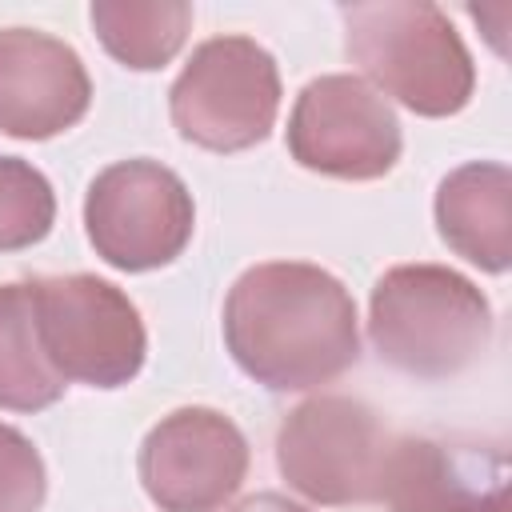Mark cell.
<instances>
[{
  "mask_svg": "<svg viewBox=\"0 0 512 512\" xmlns=\"http://www.w3.org/2000/svg\"><path fill=\"white\" fill-rule=\"evenodd\" d=\"M344 48L380 96L416 116H452L472 100L476 68L452 20L424 0L344 4Z\"/></svg>",
  "mask_w": 512,
  "mask_h": 512,
  "instance_id": "3957f363",
  "label": "cell"
},
{
  "mask_svg": "<svg viewBox=\"0 0 512 512\" xmlns=\"http://www.w3.org/2000/svg\"><path fill=\"white\" fill-rule=\"evenodd\" d=\"M92 104L80 52L36 28H0V132L48 140L68 132Z\"/></svg>",
  "mask_w": 512,
  "mask_h": 512,
  "instance_id": "30bf717a",
  "label": "cell"
},
{
  "mask_svg": "<svg viewBox=\"0 0 512 512\" xmlns=\"http://www.w3.org/2000/svg\"><path fill=\"white\" fill-rule=\"evenodd\" d=\"M380 504L388 512H508V460L500 448L396 436Z\"/></svg>",
  "mask_w": 512,
  "mask_h": 512,
  "instance_id": "8fae6325",
  "label": "cell"
},
{
  "mask_svg": "<svg viewBox=\"0 0 512 512\" xmlns=\"http://www.w3.org/2000/svg\"><path fill=\"white\" fill-rule=\"evenodd\" d=\"M368 340L388 368L416 380H448L488 352L492 304L452 268L400 264L372 288Z\"/></svg>",
  "mask_w": 512,
  "mask_h": 512,
  "instance_id": "7a4b0ae2",
  "label": "cell"
},
{
  "mask_svg": "<svg viewBox=\"0 0 512 512\" xmlns=\"http://www.w3.org/2000/svg\"><path fill=\"white\" fill-rule=\"evenodd\" d=\"M88 16L104 52L136 72L164 68L192 28V8L184 0H96Z\"/></svg>",
  "mask_w": 512,
  "mask_h": 512,
  "instance_id": "5bb4252c",
  "label": "cell"
},
{
  "mask_svg": "<svg viewBox=\"0 0 512 512\" xmlns=\"http://www.w3.org/2000/svg\"><path fill=\"white\" fill-rule=\"evenodd\" d=\"M440 240L468 264L500 276L512 264V176L504 164H460L436 188Z\"/></svg>",
  "mask_w": 512,
  "mask_h": 512,
  "instance_id": "7c38bea8",
  "label": "cell"
},
{
  "mask_svg": "<svg viewBox=\"0 0 512 512\" xmlns=\"http://www.w3.org/2000/svg\"><path fill=\"white\" fill-rule=\"evenodd\" d=\"M136 468L160 512H216L248 476V440L216 408H176L152 424Z\"/></svg>",
  "mask_w": 512,
  "mask_h": 512,
  "instance_id": "9c48e42d",
  "label": "cell"
},
{
  "mask_svg": "<svg viewBox=\"0 0 512 512\" xmlns=\"http://www.w3.org/2000/svg\"><path fill=\"white\" fill-rule=\"evenodd\" d=\"M44 492L48 476L36 444L24 432L0 424V512H40Z\"/></svg>",
  "mask_w": 512,
  "mask_h": 512,
  "instance_id": "2e32d148",
  "label": "cell"
},
{
  "mask_svg": "<svg viewBox=\"0 0 512 512\" xmlns=\"http://www.w3.org/2000/svg\"><path fill=\"white\" fill-rule=\"evenodd\" d=\"M228 512H308V508L296 504V500H288V496H280V492H256V496L240 500V504L228 508Z\"/></svg>",
  "mask_w": 512,
  "mask_h": 512,
  "instance_id": "e0dca14e",
  "label": "cell"
},
{
  "mask_svg": "<svg viewBox=\"0 0 512 512\" xmlns=\"http://www.w3.org/2000/svg\"><path fill=\"white\" fill-rule=\"evenodd\" d=\"M56 196L40 168L20 156H0V252H20L52 232Z\"/></svg>",
  "mask_w": 512,
  "mask_h": 512,
  "instance_id": "9a60e30c",
  "label": "cell"
},
{
  "mask_svg": "<svg viewBox=\"0 0 512 512\" xmlns=\"http://www.w3.org/2000/svg\"><path fill=\"white\" fill-rule=\"evenodd\" d=\"M196 208L184 180L156 160L108 164L84 196V228L100 260L120 272L172 264L192 240Z\"/></svg>",
  "mask_w": 512,
  "mask_h": 512,
  "instance_id": "52a82bcc",
  "label": "cell"
},
{
  "mask_svg": "<svg viewBox=\"0 0 512 512\" xmlns=\"http://www.w3.org/2000/svg\"><path fill=\"white\" fill-rule=\"evenodd\" d=\"M392 444V428L364 400L312 396L280 424L276 464L312 504H380Z\"/></svg>",
  "mask_w": 512,
  "mask_h": 512,
  "instance_id": "277c9868",
  "label": "cell"
},
{
  "mask_svg": "<svg viewBox=\"0 0 512 512\" xmlns=\"http://www.w3.org/2000/svg\"><path fill=\"white\" fill-rule=\"evenodd\" d=\"M400 120L360 76L332 72L304 84L288 116V152L300 168L336 180H380L400 160Z\"/></svg>",
  "mask_w": 512,
  "mask_h": 512,
  "instance_id": "ba28073f",
  "label": "cell"
},
{
  "mask_svg": "<svg viewBox=\"0 0 512 512\" xmlns=\"http://www.w3.org/2000/svg\"><path fill=\"white\" fill-rule=\"evenodd\" d=\"M68 380L52 368L28 284H0V408L40 412L64 396Z\"/></svg>",
  "mask_w": 512,
  "mask_h": 512,
  "instance_id": "4fadbf2b",
  "label": "cell"
},
{
  "mask_svg": "<svg viewBox=\"0 0 512 512\" xmlns=\"http://www.w3.org/2000/svg\"><path fill=\"white\" fill-rule=\"evenodd\" d=\"M224 340L256 384L272 392L320 388L360 360L356 300L320 264L268 260L232 284Z\"/></svg>",
  "mask_w": 512,
  "mask_h": 512,
  "instance_id": "6da1fadb",
  "label": "cell"
},
{
  "mask_svg": "<svg viewBox=\"0 0 512 512\" xmlns=\"http://www.w3.org/2000/svg\"><path fill=\"white\" fill-rule=\"evenodd\" d=\"M28 288L44 352L64 380L120 388L140 372L148 336L136 304L116 284L76 272L40 276Z\"/></svg>",
  "mask_w": 512,
  "mask_h": 512,
  "instance_id": "8992f818",
  "label": "cell"
},
{
  "mask_svg": "<svg viewBox=\"0 0 512 512\" xmlns=\"http://www.w3.org/2000/svg\"><path fill=\"white\" fill-rule=\"evenodd\" d=\"M176 132L208 152L260 144L280 112V72L252 36L204 40L168 92Z\"/></svg>",
  "mask_w": 512,
  "mask_h": 512,
  "instance_id": "5b68a950",
  "label": "cell"
}]
</instances>
